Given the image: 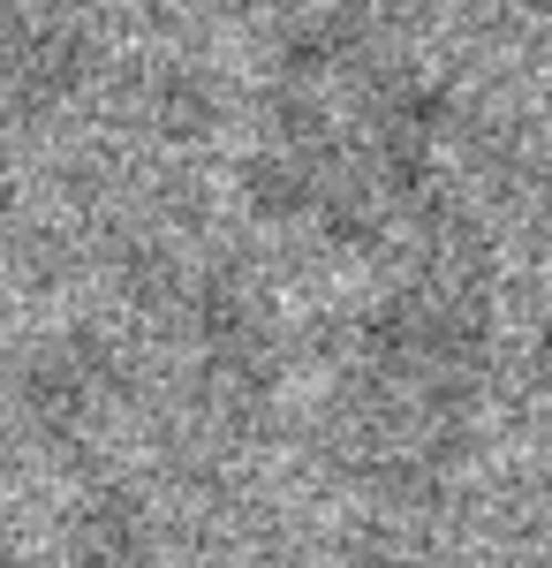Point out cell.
<instances>
[{"label": "cell", "instance_id": "cell-1", "mask_svg": "<svg viewBox=\"0 0 552 568\" xmlns=\"http://www.w3.org/2000/svg\"><path fill=\"white\" fill-rule=\"evenodd\" d=\"M16 568H122V554H114L106 538H69V546L31 554V561H16Z\"/></svg>", "mask_w": 552, "mask_h": 568}]
</instances>
